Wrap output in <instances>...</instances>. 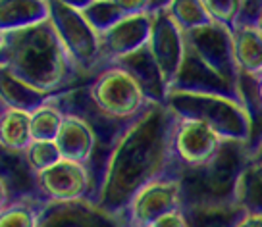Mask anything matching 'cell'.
<instances>
[{"label": "cell", "instance_id": "83f0119b", "mask_svg": "<svg viewBox=\"0 0 262 227\" xmlns=\"http://www.w3.org/2000/svg\"><path fill=\"white\" fill-rule=\"evenodd\" d=\"M256 90H258V98L262 100V75L256 77Z\"/></svg>", "mask_w": 262, "mask_h": 227}, {"label": "cell", "instance_id": "5b68a950", "mask_svg": "<svg viewBox=\"0 0 262 227\" xmlns=\"http://www.w3.org/2000/svg\"><path fill=\"white\" fill-rule=\"evenodd\" d=\"M226 139L208 123L195 118H180L172 135V160L180 173L189 168L205 166L218 154ZM180 177V175H178Z\"/></svg>", "mask_w": 262, "mask_h": 227}, {"label": "cell", "instance_id": "e0dca14e", "mask_svg": "<svg viewBox=\"0 0 262 227\" xmlns=\"http://www.w3.org/2000/svg\"><path fill=\"white\" fill-rule=\"evenodd\" d=\"M208 16L214 24L233 29L241 16V0H203Z\"/></svg>", "mask_w": 262, "mask_h": 227}, {"label": "cell", "instance_id": "484cf974", "mask_svg": "<svg viewBox=\"0 0 262 227\" xmlns=\"http://www.w3.org/2000/svg\"><path fill=\"white\" fill-rule=\"evenodd\" d=\"M168 2H170V0H150V10H152V12H156V10H164L166 6H168Z\"/></svg>", "mask_w": 262, "mask_h": 227}, {"label": "cell", "instance_id": "3957f363", "mask_svg": "<svg viewBox=\"0 0 262 227\" xmlns=\"http://www.w3.org/2000/svg\"><path fill=\"white\" fill-rule=\"evenodd\" d=\"M166 104L180 118H195L208 123L226 141L247 145L251 141V120L241 100L220 95L170 90L166 95Z\"/></svg>", "mask_w": 262, "mask_h": 227}, {"label": "cell", "instance_id": "f1b7e54d", "mask_svg": "<svg viewBox=\"0 0 262 227\" xmlns=\"http://www.w3.org/2000/svg\"><path fill=\"white\" fill-rule=\"evenodd\" d=\"M254 25L258 27V31L262 33V10H260V14H258V17H256V21H254Z\"/></svg>", "mask_w": 262, "mask_h": 227}, {"label": "cell", "instance_id": "f546056e", "mask_svg": "<svg viewBox=\"0 0 262 227\" xmlns=\"http://www.w3.org/2000/svg\"><path fill=\"white\" fill-rule=\"evenodd\" d=\"M93 2H95V0H93Z\"/></svg>", "mask_w": 262, "mask_h": 227}, {"label": "cell", "instance_id": "7402d4cb", "mask_svg": "<svg viewBox=\"0 0 262 227\" xmlns=\"http://www.w3.org/2000/svg\"><path fill=\"white\" fill-rule=\"evenodd\" d=\"M262 10V0H241V16L237 24H254Z\"/></svg>", "mask_w": 262, "mask_h": 227}, {"label": "cell", "instance_id": "ba28073f", "mask_svg": "<svg viewBox=\"0 0 262 227\" xmlns=\"http://www.w3.org/2000/svg\"><path fill=\"white\" fill-rule=\"evenodd\" d=\"M183 208L181 183L178 177H156L139 187L131 200V218L137 227H148L155 219Z\"/></svg>", "mask_w": 262, "mask_h": 227}, {"label": "cell", "instance_id": "7a4b0ae2", "mask_svg": "<svg viewBox=\"0 0 262 227\" xmlns=\"http://www.w3.org/2000/svg\"><path fill=\"white\" fill-rule=\"evenodd\" d=\"M251 164V148L247 143L224 141L218 154L208 164L180 173L183 210L237 204L239 179Z\"/></svg>", "mask_w": 262, "mask_h": 227}, {"label": "cell", "instance_id": "ac0fdd59", "mask_svg": "<svg viewBox=\"0 0 262 227\" xmlns=\"http://www.w3.org/2000/svg\"><path fill=\"white\" fill-rule=\"evenodd\" d=\"M0 227H39V214L27 202L8 204L0 210Z\"/></svg>", "mask_w": 262, "mask_h": 227}, {"label": "cell", "instance_id": "4316f807", "mask_svg": "<svg viewBox=\"0 0 262 227\" xmlns=\"http://www.w3.org/2000/svg\"><path fill=\"white\" fill-rule=\"evenodd\" d=\"M251 170L256 173V177L262 179V166H256V164H251Z\"/></svg>", "mask_w": 262, "mask_h": 227}, {"label": "cell", "instance_id": "52a82bcc", "mask_svg": "<svg viewBox=\"0 0 262 227\" xmlns=\"http://www.w3.org/2000/svg\"><path fill=\"white\" fill-rule=\"evenodd\" d=\"M147 47L166 87L170 89L185 58V35L164 10L152 12V31Z\"/></svg>", "mask_w": 262, "mask_h": 227}, {"label": "cell", "instance_id": "603a6c76", "mask_svg": "<svg viewBox=\"0 0 262 227\" xmlns=\"http://www.w3.org/2000/svg\"><path fill=\"white\" fill-rule=\"evenodd\" d=\"M235 227H262V216L260 214H251V212H245L241 219H239Z\"/></svg>", "mask_w": 262, "mask_h": 227}, {"label": "cell", "instance_id": "30bf717a", "mask_svg": "<svg viewBox=\"0 0 262 227\" xmlns=\"http://www.w3.org/2000/svg\"><path fill=\"white\" fill-rule=\"evenodd\" d=\"M152 31V12L139 16H125L98 35V44L112 58H125L148 44Z\"/></svg>", "mask_w": 262, "mask_h": 227}, {"label": "cell", "instance_id": "d6986e66", "mask_svg": "<svg viewBox=\"0 0 262 227\" xmlns=\"http://www.w3.org/2000/svg\"><path fill=\"white\" fill-rule=\"evenodd\" d=\"M25 156H27V162L35 170V173L60 160V152H58V146L54 141H33L29 148L25 150Z\"/></svg>", "mask_w": 262, "mask_h": 227}, {"label": "cell", "instance_id": "4fadbf2b", "mask_svg": "<svg viewBox=\"0 0 262 227\" xmlns=\"http://www.w3.org/2000/svg\"><path fill=\"white\" fill-rule=\"evenodd\" d=\"M33 143L31 110L8 106L0 114V146L10 152H24Z\"/></svg>", "mask_w": 262, "mask_h": 227}, {"label": "cell", "instance_id": "7c38bea8", "mask_svg": "<svg viewBox=\"0 0 262 227\" xmlns=\"http://www.w3.org/2000/svg\"><path fill=\"white\" fill-rule=\"evenodd\" d=\"M233 56L239 73L258 77L262 75V33L254 24H237L231 29Z\"/></svg>", "mask_w": 262, "mask_h": 227}, {"label": "cell", "instance_id": "277c9868", "mask_svg": "<svg viewBox=\"0 0 262 227\" xmlns=\"http://www.w3.org/2000/svg\"><path fill=\"white\" fill-rule=\"evenodd\" d=\"M91 98L104 116L125 120L141 110L145 102V90L129 70L112 67L100 73L93 83Z\"/></svg>", "mask_w": 262, "mask_h": 227}, {"label": "cell", "instance_id": "8992f818", "mask_svg": "<svg viewBox=\"0 0 262 227\" xmlns=\"http://www.w3.org/2000/svg\"><path fill=\"white\" fill-rule=\"evenodd\" d=\"M185 35V47L205 65L216 72L224 81L239 89V67L233 56L231 29L220 24H208Z\"/></svg>", "mask_w": 262, "mask_h": 227}, {"label": "cell", "instance_id": "9a60e30c", "mask_svg": "<svg viewBox=\"0 0 262 227\" xmlns=\"http://www.w3.org/2000/svg\"><path fill=\"white\" fill-rule=\"evenodd\" d=\"M64 114L52 104H39L31 110L33 141H54L64 122Z\"/></svg>", "mask_w": 262, "mask_h": 227}, {"label": "cell", "instance_id": "2e32d148", "mask_svg": "<svg viewBox=\"0 0 262 227\" xmlns=\"http://www.w3.org/2000/svg\"><path fill=\"white\" fill-rule=\"evenodd\" d=\"M237 204L251 214H260L262 216V179L256 177V173L251 170V166L247 168L243 177L239 179Z\"/></svg>", "mask_w": 262, "mask_h": 227}, {"label": "cell", "instance_id": "9c48e42d", "mask_svg": "<svg viewBox=\"0 0 262 227\" xmlns=\"http://www.w3.org/2000/svg\"><path fill=\"white\" fill-rule=\"evenodd\" d=\"M37 183L42 195L56 202H74L87 195L91 185L85 164L60 158L52 166L37 171Z\"/></svg>", "mask_w": 262, "mask_h": 227}, {"label": "cell", "instance_id": "5bb4252c", "mask_svg": "<svg viewBox=\"0 0 262 227\" xmlns=\"http://www.w3.org/2000/svg\"><path fill=\"white\" fill-rule=\"evenodd\" d=\"M164 12L183 33L212 24L203 0H170Z\"/></svg>", "mask_w": 262, "mask_h": 227}, {"label": "cell", "instance_id": "d4e9b609", "mask_svg": "<svg viewBox=\"0 0 262 227\" xmlns=\"http://www.w3.org/2000/svg\"><path fill=\"white\" fill-rule=\"evenodd\" d=\"M8 206V187L4 183V179L0 177V210Z\"/></svg>", "mask_w": 262, "mask_h": 227}, {"label": "cell", "instance_id": "ffe728a7", "mask_svg": "<svg viewBox=\"0 0 262 227\" xmlns=\"http://www.w3.org/2000/svg\"><path fill=\"white\" fill-rule=\"evenodd\" d=\"M110 2L120 10L122 16H139V14L152 12L150 0H110Z\"/></svg>", "mask_w": 262, "mask_h": 227}, {"label": "cell", "instance_id": "44dd1931", "mask_svg": "<svg viewBox=\"0 0 262 227\" xmlns=\"http://www.w3.org/2000/svg\"><path fill=\"white\" fill-rule=\"evenodd\" d=\"M148 227H189V219L185 210L180 208V210H172L168 212V214H164V216H160Z\"/></svg>", "mask_w": 262, "mask_h": 227}, {"label": "cell", "instance_id": "8fae6325", "mask_svg": "<svg viewBox=\"0 0 262 227\" xmlns=\"http://www.w3.org/2000/svg\"><path fill=\"white\" fill-rule=\"evenodd\" d=\"M54 143L58 146L60 158L85 164L95 148V133L85 120L77 116H66Z\"/></svg>", "mask_w": 262, "mask_h": 227}, {"label": "cell", "instance_id": "cb8c5ba5", "mask_svg": "<svg viewBox=\"0 0 262 227\" xmlns=\"http://www.w3.org/2000/svg\"><path fill=\"white\" fill-rule=\"evenodd\" d=\"M251 162L256 164V166H262V141L251 148Z\"/></svg>", "mask_w": 262, "mask_h": 227}, {"label": "cell", "instance_id": "6da1fadb", "mask_svg": "<svg viewBox=\"0 0 262 227\" xmlns=\"http://www.w3.org/2000/svg\"><path fill=\"white\" fill-rule=\"evenodd\" d=\"M66 54L56 27L47 19L0 31V72L37 95L64 77Z\"/></svg>", "mask_w": 262, "mask_h": 227}]
</instances>
